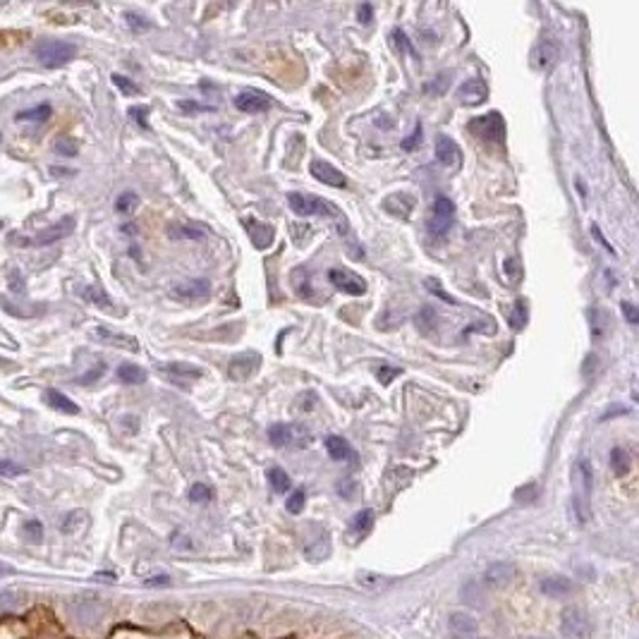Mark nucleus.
Here are the masks:
<instances>
[{"label":"nucleus","instance_id":"20e7f679","mask_svg":"<svg viewBox=\"0 0 639 639\" xmlns=\"http://www.w3.org/2000/svg\"><path fill=\"white\" fill-rule=\"evenodd\" d=\"M287 204L297 216H338V206L326 199H321V196L290 192Z\"/></svg>","mask_w":639,"mask_h":639},{"label":"nucleus","instance_id":"680f3d73","mask_svg":"<svg viewBox=\"0 0 639 639\" xmlns=\"http://www.w3.org/2000/svg\"><path fill=\"white\" fill-rule=\"evenodd\" d=\"M594 361H596V357H594V354H589V357H587V369H584V376H591V369H594Z\"/></svg>","mask_w":639,"mask_h":639},{"label":"nucleus","instance_id":"6ab92c4d","mask_svg":"<svg viewBox=\"0 0 639 639\" xmlns=\"http://www.w3.org/2000/svg\"><path fill=\"white\" fill-rule=\"evenodd\" d=\"M245 228L249 233V240L254 242L256 249H266L271 247L273 242V228L266 226V223H259V221H252V218H245Z\"/></svg>","mask_w":639,"mask_h":639},{"label":"nucleus","instance_id":"f3484780","mask_svg":"<svg viewBox=\"0 0 639 639\" xmlns=\"http://www.w3.org/2000/svg\"><path fill=\"white\" fill-rule=\"evenodd\" d=\"M414 204H417V199H414L412 194H407V192H395V194H391L388 196V199L384 201V206L388 208V213H393V216H398V218H403V221H407L412 216V211H414Z\"/></svg>","mask_w":639,"mask_h":639},{"label":"nucleus","instance_id":"79ce46f5","mask_svg":"<svg viewBox=\"0 0 639 639\" xmlns=\"http://www.w3.org/2000/svg\"><path fill=\"white\" fill-rule=\"evenodd\" d=\"M177 108H180L182 113H211L213 105L196 103V101H177Z\"/></svg>","mask_w":639,"mask_h":639},{"label":"nucleus","instance_id":"5701e85b","mask_svg":"<svg viewBox=\"0 0 639 639\" xmlns=\"http://www.w3.org/2000/svg\"><path fill=\"white\" fill-rule=\"evenodd\" d=\"M96 338H101L103 342H110V345L117 347H127V350L137 352V340L130 338V335H120V333H110L108 328H96Z\"/></svg>","mask_w":639,"mask_h":639},{"label":"nucleus","instance_id":"338daca9","mask_svg":"<svg viewBox=\"0 0 639 639\" xmlns=\"http://www.w3.org/2000/svg\"><path fill=\"white\" fill-rule=\"evenodd\" d=\"M532 639H544V637H532Z\"/></svg>","mask_w":639,"mask_h":639},{"label":"nucleus","instance_id":"a211bd4d","mask_svg":"<svg viewBox=\"0 0 639 639\" xmlns=\"http://www.w3.org/2000/svg\"><path fill=\"white\" fill-rule=\"evenodd\" d=\"M539 589H542L546 596L558 598V596H568L570 591L575 589V584H572V579L565 577V575H551V577H544L542 579Z\"/></svg>","mask_w":639,"mask_h":639},{"label":"nucleus","instance_id":"c756f323","mask_svg":"<svg viewBox=\"0 0 639 639\" xmlns=\"http://www.w3.org/2000/svg\"><path fill=\"white\" fill-rule=\"evenodd\" d=\"M84 297H87L89 302H94V305L101 307V309H110V307H113V302H110V297L105 295V290L98 287V285H91V287L84 290Z\"/></svg>","mask_w":639,"mask_h":639},{"label":"nucleus","instance_id":"e2e57ef3","mask_svg":"<svg viewBox=\"0 0 639 639\" xmlns=\"http://www.w3.org/2000/svg\"><path fill=\"white\" fill-rule=\"evenodd\" d=\"M10 572H12V568H10V565L0 563V577H3V575H10Z\"/></svg>","mask_w":639,"mask_h":639},{"label":"nucleus","instance_id":"72a5a7b5","mask_svg":"<svg viewBox=\"0 0 639 639\" xmlns=\"http://www.w3.org/2000/svg\"><path fill=\"white\" fill-rule=\"evenodd\" d=\"M305 503H307V493H305V489H295L292 493H290L285 508H287V512H292V515H300V512L305 510Z\"/></svg>","mask_w":639,"mask_h":639},{"label":"nucleus","instance_id":"cd10ccee","mask_svg":"<svg viewBox=\"0 0 639 639\" xmlns=\"http://www.w3.org/2000/svg\"><path fill=\"white\" fill-rule=\"evenodd\" d=\"M268 484H271V489L275 493H285V491H290V486H292L287 472L282 470V467H271V470H268Z\"/></svg>","mask_w":639,"mask_h":639},{"label":"nucleus","instance_id":"aec40b11","mask_svg":"<svg viewBox=\"0 0 639 639\" xmlns=\"http://www.w3.org/2000/svg\"><path fill=\"white\" fill-rule=\"evenodd\" d=\"M326 450H328V455H331L333 460H338V463H350V460H357L354 448L347 443L342 436H328L326 438Z\"/></svg>","mask_w":639,"mask_h":639},{"label":"nucleus","instance_id":"9b49d317","mask_svg":"<svg viewBox=\"0 0 639 639\" xmlns=\"http://www.w3.org/2000/svg\"><path fill=\"white\" fill-rule=\"evenodd\" d=\"M261 364V354L256 352H242L237 354V357L230 359V366H228V374L233 381H247L252 374L259 369Z\"/></svg>","mask_w":639,"mask_h":639},{"label":"nucleus","instance_id":"2eb2a0df","mask_svg":"<svg viewBox=\"0 0 639 639\" xmlns=\"http://www.w3.org/2000/svg\"><path fill=\"white\" fill-rule=\"evenodd\" d=\"M486 96H489V87H486V82L482 77L467 79L463 87L458 89V98L463 105H479L486 101Z\"/></svg>","mask_w":639,"mask_h":639},{"label":"nucleus","instance_id":"f257e3e1","mask_svg":"<svg viewBox=\"0 0 639 639\" xmlns=\"http://www.w3.org/2000/svg\"><path fill=\"white\" fill-rule=\"evenodd\" d=\"M34 56L43 68H63L72 58H77V46L70 41H60V38H41L34 48Z\"/></svg>","mask_w":639,"mask_h":639},{"label":"nucleus","instance_id":"603ef678","mask_svg":"<svg viewBox=\"0 0 639 639\" xmlns=\"http://www.w3.org/2000/svg\"><path fill=\"white\" fill-rule=\"evenodd\" d=\"M503 268H505V273H508V278L515 282L519 275H522V271H519V261L517 259H508L503 263Z\"/></svg>","mask_w":639,"mask_h":639},{"label":"nucleus","instance_id":"8fccbe9b","mask_svg":"<svg viewBox=\"0 0 639 639\" xmlns=\"http://www.w3.org/2000/svg\"><path fill=\"white\" fill-rule=\"evenodd\" d=\"M170 237H189V240H201L204 233L196 228L182 226V228H170Z\"/></svg>","mask_w":639,"mask_h":639},{"label":"nucleus","instance_id":"4c0bfd02","mask_svg":"<svg viewBox=\"0 0 639 639\" xmlns=\"http://www.w3.org/2000/svg\"><path fill=\"white\" fill-rule=\"evenodd\" d=\"M56 154H60L65 158H72L79 154V144L75 139H70V137H60V139L56 142Z\"/></svg>","mask_w":639,"mask_h":639},{"label":"nucleus","instance_id":"c03bdc74","mask_svg":"<svg viewBox=\"0 0 639 639\" xmlns=\"http://www.w3.org/2000/svg\"><path fill=\"white\" fill-rule=\"evenodd\" d=\"M24 537L29 539V542H41L43 524L36 522V519H29V522H24Z\"/></svg>","mask_w":639,"mask_h":639},{"label":"nucleus","instance_id":"393cba45","mask_svg":"<svg viewBox=\"0 0 639 639\" xmlns=\"http://www.w3.org/2000/svg\"><path fill=\"white\" fill-rule=\"evenodd\" d=\"M630 455L628 450L620 445H616L613 450H611V470H613L616 477H625V474L630 472Z\"/></svg>","mask_w":639,"mask_h":639},{"label":"nucleus","instance_id":"39448f33","mask_svg":"<svg viewBox=\"0 0 639 639\" xmlns=\"http://www.w3.org/2000/svg\"><path fill=\"white\" fill-rule=\"evenodd\" d=\"M268 440L278 448H305L309 443V431L300 424H273L268 426Z\"/></svg>","mask_w":639,"mask_h":639},{"label":"nucleus","instance_id":"f8f14e48","mask_svg":"<svg viewBox=\"0 0 639 639\" xmlns=\"http://www.w3.org/2000/svg\"><path fill=\"white\" fill-rule=\"evenodd\" d=\"M515 577H517V565L510 561L491 563L489 568L484 570V584H489V587H505V584H510Z\"/></svg>","mask_w":639,"mask_h":639},{"label":"nucleus","instance_id":"864d4df0","mask_svg":"<svg viewBox=\"0 0 639 639\" xmlns=\"http://www.w3.org/2000/svg\"><path fill=\"white\" fill-rule=\"evenodd\" d=\"M357 17H359L361 24H369V22H371V17H374V8L369 3H361L359 8H357Z\"/></svg>","mask_w":639,"mask_h":639},{"label":"nucleus","instance_id":"13d9d810","mask_svg":"<svg viewBox=\"0 0 639 639\" xmlns=\"http://www.w3.org/2000/svg\"><path fill=\"white\" fill-rule=\"evenodd\" d=\"M168 584H170V577L168 575H156V577L149 579L147 587H168Z\"/></svg>","mask_w":639,"mask_h":639},{"label":"nucleus","instance_id":"de8ad7c7","mask_svg":"<svg viewBox=\"0 0 639 639\" xmlns=\"http://www.w3.org/2000/svg\"><path fill=\"white\" fill-rule=\"evenodd\" d=\"M125 19H127L130 29H134V31H147V29H151L149 19L142 17V15H134V12H127V15H125Z\"/></svg>","mask_w":639,"mask_h":639},{"label":"nucleus","instance_id":"f704fd0d","mask_svg":"<svg viewBox=\"0 0 639 639\" xmlns=\"http://www.w3.org/2000/svg\"><path fill=\"white\" fill-rule=\"evenodd\" d=\"M22 474H26V467L15 463V460H0V477L15 479V477H22Z\"/></svg>","mask_w":639,"mask_h":639},{"label":"nucleus","instance_id":"412c9836","mask_svg":"<svg viewBox=\"0 0 639 639\" xmlns=\"http://www.w3.org/2000/svg\"><path fill=\"white\" fill-rule=\"evenodd\" d=\"M436 158H438V163H443V166H448V168L458 166L460 163V147L450 139V137L440 134L436 139Z\"/></svg>","mask_w":639,"mask_h":639},{"label":"nucleus","instance_id":"ddd939ff","mask_svg":"<svg viewBox=\"0 0 639 639\" xmlns=\"http://www.w3.org/2000/svg\"><path fill=\"white\" fill-rule=\"evenodd\" d=\"M208 295H211V282L204 278L177 282L173 287V297L182 300V302H199V300H206Z\"/></svg>","mask_w":639,"mask_h":639},{"label":"nucleus","instance_id":"e433bc0d","mask_svg":"<svg viewBox=\"0 0 639 639\" xmlns=\"http://www.w3.org/2000/svg\"><path fill=\"white\" fill-rule=\"evenodd\" d=\"M211 498H213V491H211V486H206V484H192V489H189V500H192V503H208Z\"/></svg>","mask_w":639,"mask_h":639},{"label":"nucleus","instance_id":"09e8293b","mask_svg":"<svg viewBox=\"0 0 639 639\" xmlns=\"http://www.w3.org/2000/svg\"><path fill=\"white\" fill-rule=\"evenodd\" d=\"M424 285H426V290H429V292H433V295H436V297H440L443 302H448V305H458V300H455V297H450V295H448V292H443V290H440L438 280L429 278V280L424 282Z\"/></svg>","mask_w":639,"mask_h":639},{"label":"nucleus","instance_id":"f03ea898","mask_svg":"<svg viewBox=\"0 0 639 639\" xmlns=\"http://www.w3.org/2000/svg\"><path fill=\"white\" fill-rule=\"evenodd\" d=\"M453 223H455V204L443 194L436 196V201H433V213H431L429 223H426L429 235L433 240H443V237L450 233Z\"/></svg>","mask_w":639,"mask_h":639},{"label":"nucleus","instance_id":"c9c22d12","mask_svg":"<svg viewBox=\"0 0 639 639\" xmlns=\"http://www.w3.org/2000/svg\"><path fill=\"white\" fill-rule=\"evenodd\" d=\"M527 324V302L524 300H517L515 302V309H512L510 314V326L515 328V331H519Z\"/></svg>","mask_w":639,"mask_h":639},{"label":"nucleus","instance_id":"1a4fd4ad","mask_svg":"<svg viewBox=\"0 0 639 639\" xmlns=\"http://www.w3.org/2000/svg\"><path fill=\"white\" fill-rule=\"evenodd\" d=\"M70 613L79 625H96L101 623L105 608L94 598H79V601L70 603Z\"/></svg>","mask_w":639,"mask_h":639},{"label":"nucleus","instance_id":"6e6552de","mask_svg":"<svg viewBox=\"0 0 639 639\" xmlns=\"http://www.w3.org/2000/svg\"><path fill=\"white\" fill-rule=\"evenodd\" d=\"M72 230H75V218L72 216H65V218H60L56 223V226L46 228L41 230L34 240H22V245H38V247H46V245H53V242L63 240V237H68Z\"/></svg>","mask_w":639,"mask_h":639},{"label":"nucleus","instance_id":"a878e982","mask_svg":"<svg viewBox=\"0 0 639 639\" xmlns=\"http://www.w3.org/2000/svg\"><path fill=\"white\" fill-rule=\"evenodd\" d=\"M53 115V108L48 103L43 105H36V108H29V110H22V113L15 115L17 122H46L48 117Z\"/></svg>","mask_w":639,"mask_h":639},{"label":"nucleus","instance_id":"4be33fe9","mask_svg":"<svg viewBox=\"0 0 639 639\" xmlns=\"http://www.w3.org/2000/svg\"><path fill=\"white\" fill-rule=\"evenodd\" d=\"M46 403H48V405L53 407V410H58V412H65V414H79V405H77V403H72L68 395L60 393V391H56V388H48V391H46Z\"/></svg>","mask_w":639,"mask_h":639},{"label":"nucleus","instance_id":"7ed1b4c3","mask_svg":"<svg viewBox=\"0 0 639 639\" xmlns=\"http://www.w3.org/2000/svg\"><path fill=\"white\" fill-rule=\"evenodd\" d=\"M467 130L491 144L505 142V120L498 110H491V113H486L482 117H474V120H470V125H467Z\"/></svg>","mask_w":639,"mask_h":639},{"label":"nucleus","instance_id":"0eeeda50","mask_svg":"<svg viewBox=\"0 0 639 639\" xmlns=\"http://www.w3.org/2000/svg\"><path fill=\"white\" fill-rule=\"evenodd\" d=\"M328 278H331L333 287H338L347 295H354V297H359V295L366 292V280L357 273L345 271V268H331V271H328Z\"/></svg>","mask_w":639,"mask_h":639},{"label":"nucleus","instance_id":"3c124183","mask_svg":"<svg viewBox=\"0 0 639 639\" xmlns=\"http://www.w3.org/2000/svg\"><path fill=\"white\" fill-rule=\"evenodd\" d=\"M623 314H625V319H628V324H639V312H637V307L632 305V302H623Z\"/></svg>","mask_w":639,"mask_h":639},{"label":"nucleus","instance_id":"6e6d98bb","mask_svg":"<svg viewBox=\"0 0 639 639\" xmlns=\"http://www.w3.org/2000/svg\"><path fill=\"white\" fill-rule=\"evenodd\" d=\"M130 115L134 117L137 122L142 125V127H149V122H147V115H149V108H132L130 110Z\"/></svg>","mask_w":639,"mask_h":639},{"label":"nucleus","instance_id":"49530a36","mask_svg":"<svg viewBox=\"0 0 639 639\" xmlns=\"http://www.w3.org/2000/svg\"><path fill=\"white\" fill-rule=\"evenodd\" d=\"M448 84H450V75H438L431 84H426V91L433 96H440L448 89Z\"/></svg>","mask_w":639,"mask_h":639},{"label":"nucleus","instance_id":"7c9ffc66","mask_svg":"<svg viewBox=\"0 0 639 639\" xmlns=\"http://www.w3.org/2000/svg\"><path fill=\"white\" fill-rule=\"evenodd\" d=\"M110 79H113V84L122 91L125 96H139V94H142V89L137 87V84L132 82L130 77L120 75V72H113V75H110Z\"/></svg>","mask_w":639,"mask_h":639},{"label":"nucleus","instance_id":"a18cd8bd","mask_svg":"<svg viewBox=\"0 0 639 639\" xmlns=\"http://www.w3.org/2000/svg\"><path fill=\"white\" fill-rule=\"evenodd\" d=\"M421 144V122H417V127H414V132L410 137H405L403 142H400V149L403 151H414Z\"/></svg>","mask_w":639,"mask_h":639},{"label":"nucleus","instance_id":"052dcab7","mask_svg":"<svg viewBox=\"0 0 639 639\" xmlns=\"http://www.w3.org/2000/svg\"><path fill=\"white\" fill-rule=\"evenodd\" d=\"M350 484H352V482H350V479H345V482H340V484H338V493H340V496H345V498H352V491H354V486H352V489H350Z\"/></svg>","mask_w":639,"mask_h":639},{"label":"nucleus","instance_id":"bb28decb","mask_svg":"<svg viewBox=\"0 0 639 639\" xmlns=\"http://www.w3.org/2000/svg\"><path fill=\"white\" fill-rule=\"evenodd\" d=\"M163 369L180 379H201V369L192 366V364H184V361H170V364H163Z\"/></svg>","mask_w":639,"mask_h":639},{"label":"nucleus","instance_id":"4d7b16f0","mask_svg":"<svg viewBox=\"0 0 639 639\" xmlns=\"http://www.w3.org/2000/svg\"><path fill=\"white\" fill-rule=\"evenodd\" d=\"M591 233H594V237H596V240H598V242H601V245H603L606 249H608V252H611V254H616V249H613V245H611V242H608V240H606V237L601 235V230H598V226H596V223H594V226H591Z\"/></svg>","mask_w":639,"mask_h":639},{"label":"nucleus","instance_id":"ea45409f","mask_svg":"<svg viewBox=\"0 0 639 639\" xmlns=\"http://www.w3.org/2000/svg\"><path fill=\"white\" fill-rule=\"evenodd\" d=\"M290 230H292V233H290V235H292L295 245H300V247L305 245L309 237H312V228H309L307 223H295V226L290 228Z\"/></svg>","mask_w":639,"mask_h":639},{"label":"nucleus","instance_id":"4468645a","mask_svg":"<svg viewBox=\"0 0 639 639\" xmlns=\"http://www.w3.org/2000/svg\"><path fill=\"white\" fill-rule=\"evenodd\" d=\"M477 618L470 616L467 611H455L448 616V630L455 639H470L477 635Z\"/></svg>","mask_w":639,"mask_h":639},{"label":"nucleus","instance_id":"5fc2aeb1","mask_svg":"<svg viewBox=\"0 0 639 639\" xmlns=\"http://www.w3.org/2000/svg\"><path fill=\"white\" fill-rule=\"evenodd\" d=\"M103 374H105V364H98L96 369H91V371L87 374V376H82V379H79V384H91V381L101 379Z\"/></svg>","mask_w":639,"mask_h":639},{"label":"nucleus","instance_id":"9d476101","mask_svg":"<svg viewBox=\"0 0 639 639\" xmlns=\"http://www.w3.org/2000/svg\"><path fill=\"white\" fill-rule=\"evenodd\" d=\"M235 105H237V110H242V113H263V110H268L273 105V98L268 94H263V91L245 89L242 94L235 96Z\"/></svg>","mask_w":639,"mask_h":639},{"label":"nucleus","instance_id":"bf43d9fd","mask_svg":"<svg viewBox=\"0 0 639 639\" xmlns=\"http://www.w3.org/2000/svg\"><path fill=\"white\" fill-rule=\"evenodd\" d=\"M10 285H12V290H15V292H22V290H24V278H22V275H17V273H10Z\"/></svg>","mask_w":639,"mask_h":639},{"label":"nucleus","instance_id":"37998d69","mask_svg":"<svg viewBox=\"0 0 639 639\" xmlns=\"http://www.w3.org/2000/svg\"><path fill=\"white\" fill-rule=\"evenodd\" d=\"M417 324L421 326V331H426V328L431 331V328L436 326V312H433L431 307H424L417 316Z\"/></svg>","mask_w":639,"mask_h":639},{"label":"nucleus","instance_id":"b1692460","mask_svg":"<svg viewBox=\"0 0 639 639\" xmlns=\"http://www.w3.org/2000/svg\"><path fill=\"white\" fill-rule=\"evenodd\" d=\"M117 379H120L122 384L137 386V384H144V381H147V371L137 364H120L117 366Z\"/></svg>","mask_w":639,"mask_h":639},{"label":"nucleus","instance_id":"58836bf2","mask_svg":"<svg viewBox=\"0 0 639 639\" xmlns=\"http://www.w3.org/2000/svg\"><path fill=\"white\" fill-rule=\"evenodd\" d=\"M400 374H403V369H398V366H388V364H379L376 366V379H379V384H384V386H388L391 381H395V379L400 376Z\"/></svg>","mask_w":639,"mask_h":639},{"label":"nucleus","instance_id":"a19ab883","mask_svg":"<svg viewBox=\"0 0 639 639\" xmlns=\"http://www.w3.org/2000/svg\"><path fill=\"white\" fill-rule=\"evenodd\" d=\"M393 43L398 46L400 51H405V53H412L414 58H417V51H414V46H412V41L410 38L405 36V31L403 29H393Z\"/></svg>","mask_w":639,"mask_h":639},{"label":"nucleus","instance_id":"473e14b6","mask_svg":"<svg viewBox=\"0 0 639 639\" xmlns=\"http://www.w3.org/2000/svg\"><path fill=\"white\" fill-rule=\"evenodd\" d=\"M371 524H374V512L371 510H359L352 519V532L364 534V532L371 529Z\"/></svg>","mask_w":639,"mask_h":639},{"label":"nucleus","instance_id":"423d86ee","mask_svg":"<svg viewBox=\"0 0 639 639\" xmlns=\"http://www.w3.org/2000/svg\"><path fill=\"white\" fill-rule=\"evenodd\" d=\"M561 632L570 639H584L589 637L591 625L589 618L582 613L579 608H565L561 616Z\"/></svg>","mask_w":639,"mask_h":639},{"label":"nucleus","instance_id":"c85d7f7f","mask_svg":"<svg viewBox=\"0 0 639 639\" xmlns=\"http://www.w3.org/2000/svg\"><path fill=\"white\" fill-rule=\"evenodd\" d=\"M556 58H558V43L544 41L542 46H539V51H537V63H539V68L549 70L551 65L556 63Z\"/></svg>","mask_w":639,"mask_h":639},{"label":"nucleus","instance_id":"dca6fc26","mask_svg":"<svg viewBox=\"0 0 639 639\" xmlns=\"http://www.w3.org/2000/svg\"><path fill=\"white\" fill-rule=\"evenodd\" d=\"M309 173H312L319 182L328 184V187H347V177L326 161H312L309 163Z\"/></svg>","mask_w":639,"mask_h":639},{"label":"nucleus","instance_id":"2f4dec72","mask_svg":"<svg viewBox=\"0 0 639 639\" xmlns=\"http://www.w3.org/2000/svg\"><path fill=\"white\" fill-rule=\"evenodd\" d=\"M137 206H139V196L134 192H122L115 199V211H120V213H132Z\"/></svg>","mask_w":639,"mask_h":639},{"label":"nucleus","instance_id":"69168bd1","mask_svg":"<svg viewBox=\"0 0 639 639\" xmlns=\"http://www.w3.org/2000/svg\"><path fill=\"white\" fill-rule=\"evenodd\" d=\"M470 639H489V637H477V635H474V637H470Z\"/></svg>","mask_w":639,"mask_h":639},{"label":"nucleus","instance_id":"0e129e2a","mask_svg":"<svg viewBox=\"0 0 639 639\" xmlns=\"http://www.w3.org/2000/svg\"><path fill=\"white\" fill-rule=\"evenodd\" d=\"M577 189H579V196H582V199H587V192H584V184L577 180Z\"/></svg>","mask_w":639,"mask_h":639}]
</instances>
